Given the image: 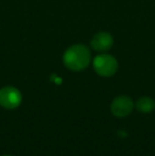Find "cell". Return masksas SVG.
<instances>
[{"label":"cell","instance_id":"1","mask_svg":"<svg viewBox=\"0 0 155 156\" xmlns=\"http://www.w3.org/2000/svg\"><path fill=\"white\" fill-rule=\"evenodd\" d=\"M64 64L68 69L81 71L90 62V52L84 45H75L66 50L63 56Z\"/></svg>","mask_w":155,"mask_h":156},{"label":"cell","instance_id":"2","mask_svg":"<svg viewBox=\"0 0 155 156\" xmlns=\"http://www.w3.org/2000/svg\"><path fill=\"white\" fill-rule=\"evenodd\" d=\"M93 69L99 76L108 78L116 73L118 63L116 58L110 54H100L93 60Z\"/></svg>","mask_w":155,"mask_h":156},{"label":"cell","instance_id":"3","mask_svg":"<svg viewBox=\"0 0 155 156\" xmlns=\"http://www.w3.org/2000/svg\"><path fill=\"white\" fill-rule=\"evenodd\" d=\"M23 97L20 91L13 86H5L0 89V106L5 109H15L20 105Z\"/></svg>","mask_w":155,"mask_h":156},{"label":"cell","instance_id":"4","mask_svg":"<svg viewBox=\"0 0 155 156\" xmlns=\"http://www.w3.org/2000/svg\"><path fill=\"white\" fill-rule=\"evenodd\" d=\"M134 109V102L128 96H119L113 100L111 104V112L117 118H124L129 116Z\"/></svg>","mask_w":155,"mask_h":156},{"label":"cell","instance_id":"5","mask_svg":"<svg viewBox=\"0 0 155 156\" xmlns=\"http://www.w3.org/2000/svg\"><path fill=\"white\" fill-rule=\"evenodd\" d=\"M113 37L110 33L106 32H100L93 36L91 39V47L96 51H106L113 46Z\"/></svg>","mask_w":155,"mask_h":156},{"label":"cell","instance_id":"6","mask_svg":"<svg viewBox=\"0 0 155 156\" xmlns=\"http://www.w3.org/2000/svg\"><path fill=\"white\" fill-rule=\"evenodd\" d=\"M136 108L143 114H149L155 109V101L150 97H141L136 102Z\"/></svg>","mask_w":155,"mask_h":156},{"label":"cell","instance_id":"7","mask_svg":"<svg viewBox=\"0 0 155 156\" xmlns=\"http://www.w3.org/2000/svg\"><path fill=\"white\" fill-rule=\"evenodd\" d=\"M3 156H11V155H3Z\"/></svg>","mask_w":155,"mask_h":156}]
</instances>
